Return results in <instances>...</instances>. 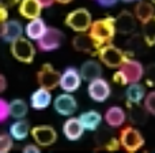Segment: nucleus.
<instances>
[{"label": "nucleus", "mask_w": 155, "mask_h": 153, "mask_svg": "<svg viewBox=\"0 0 155 153\" xmlns=\"http://www.w3.org/2000/svg\"><path fill=\"white\" fill-rule=\"evenodd\" d=\"M146 110L151 113V115H155V90L150 92L148 94H146L144 97V104Z\"/></svg>", "instance_id": "nucleus-32"}, {"label": "nucleus", "mask_w": 155, "mask_h": 153, "mask_svg": "<svg viewBox=\"0 0 155 153\" xmlns=\"http://www.w3.org/2000/svg\"><path fill=\"white\" fill-rule=\"evenodd\" d=\"M93 19L87 8H76L65 16V25L76 33H83L90 30Z\"/></svg>", "instance_id": "nucleus-3"}, {"label": "nucleus", "mask_w": 155, "mask_h": 153, "mask_svg": "<svg viewBox=\"0 0 155 153\" xmlns=\"http://www.w3.org/2000/svg\"><path fill=\"white\" fill-rule=\"evenodd\" d=\"M53 107H54V111H56L57 113H60V115L71 116L72 113H75V111L78 110V103L72 94L65 92V93L59 94V96L54 99Z\"/></svg>", "instance_id": "nucleus-11"}, {"label": "nucleus", "mask_w": 155, "mask_h": 153, "mask_svg": "<svg viewBox=\"0 0 155 153\" xmlns=\"http://www.w3.org/2000/svg\"><path fill=\"white\" fill-rule=\"evenodd\" d=\"M63 40H64V34H63L61 30L57 29V27H48L45 34L37 41V45L41 51L51 52L60 48Z\"/></svg>", "instance_id": "nucleus-7"}, {"label": "nucleus", "mask_w": 155, "mask_h": 153, "mask_svg": "<svg viewBox=\"0 0 155 153\" xmlns=\"http://www.w3.org/2000/svg\"><path fill=\"white\" fill-rule=\"evenodd\" d=\"M18 3H21V0H0V5L7 7V8L14 7V5H16Z\"/></svg>", "instance_id": "nucleus-37"}, {"label": "nucleus", "mask_w": 155, "mask_h": 153, "mask_svg": "<svg viewBox=\"0 0 155 153\" xmlns=\"http://www.w3.org/2000/svg\"><path fill=\"white\" fill-rule=\"evenodd\" d=\"M22 33H23V26L16 19H11V21L2 23V33H0V36L7 43L11 44L12 41L18 40L19 37H22Z\"/></svg>", "instance_id": "nucleus-16"}, {"label": "nucleus", "mask_w": 155, "mask_h": 153, "mask_svg": "<svg viewBox=\"0 0 155 153\" xmlns=\"http://www.w3.org/2000/svg\"><path fill=\"white\" fill-rule=\"evenodd\" d=\"M40 0H21L19 3V14L26 19L40 18L41 10H42Z\"/></svg>", "instance_id": "nucleus-19"}, {"label": "nucleus", "mask_w": 155, "mask_h": 153, "mask_svg": "<svg viewBox=\"0 0 155 153\" xmlns=\"http://www.w3.org/2000/svg\"><path fill=\"white\" fill-rule=\"evenodd\" d=\"M80 75L86 82H91V81L97 79V78H101L102 75L101 64L98 62H95V60H87L80 67Z\"/></svg>", "instance_id": "nucleus-21"}, {"label": "nucleus", "mask_w": 155, "mask_h": 153, "mask_svg": "<svg viewBox=\"0 0 155 153\" xmlns=\"http://www.w3.org/2000/svg\"><path fill=\"white\" fill-rule=\"evenodd\" d=\"M127 47H128L127 51L131 55H139V54H144L150 45L147 44V41L143 37V34L134 33V34H131V38L127 41Z\"/></svg>", "instance_id": "nucleus-24"}, {"label": "nucleus", "mask_w": 155, "mask_h": 153, "mask_svg": "<svg viewBox=\"0 0 155 153\" xmlns=\"http://www.w3.org/2000/svg\"><path fill=\"white\" fill-rule=\"evenodd\" d=\"M38 145V144H37ZM37 145H33V144H29L23 148V152L25 153H40V148Z\"/></svg>", "instance_id": "nucleus-36"}, {"label": "nucleus", "mask_w": 155, "mask_h": 153, "mask_svg": "<svg viewBox=\"0 0 155 153\" xmlns=\"http://www.w3.org/2000/svg\"><path fill=\"white\" fill-rule=\"evenodd\" d=\"M29 133H31L30 124L27 120H23V118L16 120V122H14V123L10 126V134L12 135V138L16 141L25 140V138L29 135Z\"/></svg>", "instance_id": "nucleus-28"}, {"label": "nucleus", "mask_w": 155, "mask_h": 153, "mask_svg": "<svg viewBox=\"0 0 155 153\" xmlns=\"http://www.w3.org/2000/svg\"><path fill=\"white\" fill-rule=\"evenodd\" d=\"M54 2H56V0H40L41 5H42L44 8H49V7H52Z\"/></svg>", "instance_id": "nucleus-40"}, {"label": "nucleus", "mask_w": 155, "mask_h": 153, "mask_svg": "<svg viewBox=\"0 0 155 153\" xmlns=\"http://www.w3.org/2000/svg\"><path fill=\"white\" fill-rule=\"evenodd\" d=\"M98 2L99 5H102V7H112V5H114L116 3L118 2V0H97Z\"/></svg>", "instance_id": "nucleus-39"}, {"label": "nucleus", "mask_w": 155, "mask_h": 153, "mask_svg": "<svg viewBox=\"0 0 155 153\" xmlns=\"http://www.w3.org/2000/svg\"><path fill=\"white\" fill-rule=\"evenodd\" d=\"M84 130L86 129L83 127L79 118H70L63 124V134L70 141H78L83 135Z\"/></svg>", "instance_id": "nucleus-18"}, {"label": "nucleus", "mask_w": 155, "mask_h": 153, "mask_svg": "<svg viewBox=\"0 0 155 153\" xmlns=\"http://www.w3.org/2000/svg\"><path fill=\"white\" fill-rule=\"evenodd\" d=\"M144 78L148 85L155 86V64H150L144 70Z\"/></svg>", "instance_id": "nucleus-34"}, {"label": "nucleus", "mask_w": 155, "mask_h": 153, "mask_svg": "<svg viewBox=\"0 0 155 153\" xmlns=\"http://www.w3.org/2000/svg\"><path fill=\"white\" fill-rule=\"evenodd\" d=\"M125 97H127V103H134V104L142 103V100H144L146 97L144 86L140 85L139 82L129 83L125 90Z\"/></svg>", "instance_id": "nucleus-27"}, {"label": "nucleus", "mask_w": 155, "mask_h": 153, "mask_svg": "<svg viewBox=\"0 0 155 153\" xmlns=\"http://www.w3.org/2000/svg\"><path fill=\"white\" fill-rule=\"evenodd\" d=\"M60 79H61V74L57 70H54L53 66L49 64V63L42 64L37 73L38 85H40L41 88L49 89V90L60 86Z\"/></svg>", "instance_id": "nucleus-6"}, {"label": "nucleus", "mask_w": 155, "mask_h": 153, "mask_svg": "<svg viewBox=\"0 0 155 153\" xmlns=\"http://www.w3.org/2000/svg\"><path fill=\"white\" fill-rule=\"evenodd\" d=\"M135 15L142 23L150 21L151 18L155 16V10L153 3L146 2V0H139L136 5H135Z\"/></svg>", "instance_id": "nucleus-26"}, {"label": "nucleus", "mask_w": 155, "mask_h": 153, "mask_svg": "<svg viewBox=\"0 0 155 153\" xmlns=\"http://www.w3.org/2000/svg\"><path fill=\"white\" fill-rule=\"evenodd\" d=\"M27 104L21 99H15L10 103V113L12 118L15 119H22L26 116L27 113Z\"/></svg>", "instance_id": "nucleus-29"}, {"label": "nucleus", "mask_w": 155, "mask_h": 153, "mask_svg": "<svg viewBox=\"0 0 155 153\" xmlns=\"http://www.w3.org/2000/svg\"><path fill=\"white\" fill-rule=\"evenodd\" d=\"M10 115H11L10 113V104H8L4 99H2L0 100V122L4 123Z\"/></svg>", "instance_id": "nucleus-33"}, {"label": "nucleus", "mask_w": 155, "mask_h": 153, "mask_svg": "<svg viewBox=\"0 0 155 153\" xmlns=\"http://www.w3.org/2000/svg\"><path fill=\"white\" fill-rule=\"evenodd\" d=\"M128 104V116H129V120L131 123L134 124H144L146 120L148 118V111L146 110L144 105H140L139 104H134V103H127Z\"/></svg>", "instance_id": "nucleus-22"}, {"label": "nucleus", "mask_w": 155, "mask_h": 153, "mask_svg": "<svg viewBox=\"0 0 155 153\" xmlns=\"http://www.w3.org/2000/svg\"><path fill=\"white\" fill-rule=\"evenodd\" d=\"M90 34L98 41V44L101 47L110 44L112 40L114 38V34L117 32L116 27V18L112 16H106V18H101L97 19L91 23L90 27Z\"/></svg>", "instance_id": "nucleus-1"}, {"label": "nucleus", "mask_w": 155, "mask_h": 153, "mask_svg": "<svg viewBox=\"0 0 155 153\" xmlns=\"http://www.w3.org/2000/svg\"><path fill=\"white\" fill-rule=\"evenodd\" d=\"M95 144H97V149H104V151H109V152L117 151L121 145L120 138H116L113 135V133L107 129H102L97 133Z\"/></svg>", "instance_id": "nucleus-13"}, {"label": "nucleus", "mask_w": 155, "mask_h": 153, "mask_svg": "<svg viewBox=\"0 0 155 153\" xmlns=\"http://www.w3.org/2000/svg\"><path fill=\"white\" fill-rule=\"evenodd\" d=\"M87 93L93 101L95 103H104L109 99L110 93V85L106 79L104 78H97V79L88 82V88H87Z\"/></svg>", "instance_id": "nucleus-9"}, {"label": "nucleus", "mask_w": 155, "mask_h": 153, "mask_svg": "<svg viewBox=\"0 0 155 153\" xmlns=\"http://www.w3.org/2000/svg\"><path fill=\"white\" fill-rule=\"evenodd\" d=\"M11 55L22 63H31L35 56V48L29 37H19L11 43Z\"/></svg>", "instance_id": "nucleus-4"}, {"label": "nucleus", "mask_w": 155, "mask_h": 153, "mask_svg": "<svg viewBox=\"0 0 155 153\" xmlns=\"http://www.w3.org/2000/svg\"><path fill=\"white\" fill-rule=\"evenodd\" d=\"M31 137L35 144L40 146H51L56 142L57 133L52 126L48 124H40L31 129Z\"/></svg>", "instance_id": "nucleus-10"}, {"label": "nucleus", "mask_w": 155, "mask_h": 153, "mask_svg": "<svg viewBox=\"0 0 155 153\" xmlns=\"http://www.w3.org/2000/svg\"><path fill=\"white\" fill-rule=\"evenodd\" d=\"M120 142L127 152L134 153L144 145V138L137 129L128 126L120 131Z\"/></svg>", "instance_id": "nucleus-5"}, {"label": "nucleus", "mask_w": 155, "mask_h": 153, "mask_svg": "<svg viewBox=\"0 0 155 153\" xmlns=\"http://www.w3.org/2000/svg\"><path fill=\"white\" fill-rule=\"evenodd\" d=\"M72 47L74 49L79 52H84V54L90 55H97L99 52V49L102 48L98 44V41L90 34V33H79L72 38Z\"/></svg>", "instance_id": "nucleus-8"}, {"label": "nucleus", "mask_w": 155, "mask_h": 153, "mask_svg": "<svg viewBox=\"0 0 155 153\" xmlns=\"http://www.w3.org/2000/svg\"><path fill=\"white\" fill-rule=\"evenodd\" d=\"M7 88V81H5L4 75H0V92H4Z\"/></svg>", "instance_id": "nucleus-41"}, {"label": "nucleus", "mask_w": 155, "mask_h": 153, "mask_svg": "<svg viewBox=\"0 0 155 153\" xmlns=\"http://www.w3.org/2000/svg\"><path fill=\"white\" fill-rule=\"evenodd\" d=\"M151 3H154V4H155V0H151Z\"/></svg>", "instance_id": "nucleus-44"}, {"label": "nucleus", "mask_w": 155, "mask_h": 153, "mask_svg": "<svg viewBox=\"0 0 155 153\" xmlns=\"http://www.w3.org/2000/svg\"><path fill=\"white\" fill-rule=\"evenodd\" d=\"M7 18H8V8L0 5V21H2V23L7 22Z\"/></svg>", "instance_id": "nucleus-38"}, {"label": "nucleus", "mask_w": 155, "mask_h": 153, "mask_svg": "<svg viewBox=\"0 0 155 153\" xmlns=\"http://www.w3.org/2000/svg\"><path fill=\"white\" fill-rule=\"evenodd\" d=\"M113 81H114L116 83H118V85H123V86L129 85L128 81H127V78H125V75H124V73L121 70H118V71H116V73H114V75H113Z\"/></svg>", "instance_id": "nucleus-35"}, {"label": "nucleus", "mask_w": 155, "mask_h": 153, "mask_svg": "<svg viewBox=\"0 0 155 153\" xmlns=\"http://www.w3.org/2000/svg\"><path fill=\"white\" fill-rule=\"evenodd\" d=\"M142 34L150 47L155 45V16L142 25Z\"/></svg>", "instance_id": "nucleus-30"}, {"label": "nucleus", "mask_w": 155, "mask_h": 153, "mask_svg": "<svg viewBox=\"0 0 155 153\" xmlns=\"http://www.w3.org/2000/svg\"><path fill=\"white\" fill-rule=\"evenodd\" d=\"M136 15L128 10H123L116 18V27L121 34H134L136 29Z\"/></svg>", "instance_id": "nucleus-15"}, {"label": "nucleus", "mask_w": 155, "mask_h": 153, "mask_svg": "<svg viewBox=\"0 0 155 153\" xmlns=\"http://www.w3.org/2000/svg\"><path fill=\"white\" fill-rule=\"evenodd\" d=\"M57 3H60V4H68V3H71L72 0H56Z\"/></svg>", "instance_id": "nucleus-42"}, {"label": "nucleus", "mask_w": 155, "mask_h": 153, "mask_svg": "<svg viewBox=\"0 0 155 153\" xmlns=\"http://www.w3.org/2000/svg\"><path fill=\"white\" fill-rule=\"evenodd\" d=\"M83 78L80 75V70H76L75 67H68L61 74V79H60V88L64 92L72 93L76 92L80 88Z\"/></svg>", "instance_id": "nucleus-12"}, {"label": "nucleus", "mask_w": 155, "mask_h": 153, "mask_svg": "<svg viewBox=\"0 0 155 153\" xmlns=\"http://www.w3.org/2000/svg\"><path fill=\"white\" fill-rule=\"evenodd\" d=\"M120 70L124 73L128 83L139 82V81L144 77V68H143L142 63L137 62V60L131 59V57H128V59L121 64Z\"/></svg>", "instance_id": "nucleus-14"}, {"label": "nucleus", "mask_w": 155, "mask_h": 153, "mask_svg": "<svg viewBox=\"0 0 155 153\" xmlns=\"http://www.w3.org/2000/svg\"><path fill=\"white\" fill-rule=\"evenodd\" d=\"M79 119H80V122H82L83 127H84L86 130H88V131H95V130H98L99 124H101V122H102L101 113L97 112V111H87V112L80 113Z\"/></svg>", "instance_id": "nucleus-25"}, {"label": "nucleus", "mask_w": 155, "mask_h": 153, "mask_svg": "<svg viewBox=\"0 0 155 153\" xmlns=\"http://www.w3.org/2000/svg\"><path fill=\"white\" fill-rule=\"evenodd\" d=\"M125 112L120 107H110L105 112V122L107 123V126L113 127V129L123 126L124 122H125Z\"/></svg>", "instance_id": "nucleus-23"}, {"label": "nucleus", "mask_w": 155, "mask_h": 153, "mask_svg": "<svg viewBox=\"0 0 155 153\" xmlns=\"http://www.w3.org/2000/svg\"><path fill=\"white\" fill-rule=\"evenodd\" d=\"M98 56L101 59V62L105 66L110 68H120L121 64L125 62L128 57H131L132 55L128 51H123V49L117 48L116 45H113L112 43L104 45L98 52Z\"/></svg>", "instance_id": "nucleus-2"}, {"label": "nucleus", "mask_w": 155, "mask_h": 153, "mask_svg": "<svg viewBox=\"0 0 155 153\" xmlns=\"http://www.w3.org/2000/svg\"><path fill=\"white\" fill-rule=\"evenodd\" d=\"M46 30H48V26L45 25L44 19H41V18L30 19V22L25 27L26 36L33 41H38L46 33Z\"/></svg>", "instance_id": "nucleus-20"}, {"label": "nucleus", "mask_w": 155, "mask_h": 153, "mask_svg": "<svg viewBox=\"0 0 155 153\" xmlns=\"http://www.w3.org/2000/svg\"><path fill=\"white\" fill-rule=\"evenodd\" d=\"M11 148H12V135L3 133L0 135V152L7 153L8 151H11Z\"/></svg>", "instance_id": "nucleus-31"}, {"label": "nucleus", "mask_w": 155, "mask_h": 153, "mask_svg": "<svg viewBox=\"0 0 155 153\" xmlns=\"http://www.w3.org/2000/svg\"><path fill=\"white\" fill-rule=\"evenodd\" d=\"M123 2H125V3H131V2H136V0H123Z\"/></svg>", "instance_id": "nucleus-43"}, {"label": "nucleus", "mask_w": 155, "mask_h": 153, "mask_svg": "<svg viewBox=\"0 0 155 153\" xmlns=\"http://www.w3.org/2000/svg\"><path fill=\"white\" fill-rule=\"evenodd\" d=\"M51 101H52L51 90L45 88H41V86L40 89L33 92V94L30 96V105H31L33 110H37V111H42L45 108H48Z\"/></svg>", "instance_id": "nucleus-17"}]
</instances>
